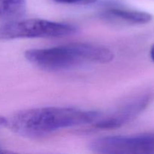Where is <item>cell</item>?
Instances as JSON below:
<instances>
[{
	"label": "cell",
	"mask_w": 154,
	"mask_h": 154,
	"mask_svg": "<svg viewBox=\"0 0 154 154\" xmlns=\"http://www.w3.org/2000/svg\"><path fill=\"white\" fill-rule=\"evenodd\" d=\"M102 114L70 107H42L18 111L7 119L6 127L27 138H40L56 131L90 124Z\"/></svg>",
	"instance_id": "cell-1"
},
{
	"label": "cell",
	"mask_w": 154,
	"mask_h": 154,
	"mask_svg": "<svg viewBox=\"0 0 154 154\" xmlns=\"http://www.w3.org/2000/svg\"><path fill=\"white\" fill-rule=\"evenodd\" d=\"M29 62L40 69L61 71L84 63H108L114 60L112 51L102 45L90 43H72L25 52Z\"/></svg>",
	"instance_id": "cell-2"
},
{
	"label": "cell",
	"mask_w": 154,
	"mask_h": 154,
	"mask_svg": "<svg viewBox=\"0 0 154 154\" xmlns=\"http://www.w3.org/2000/svg\"><path fill=\"white\" fill-rule=\"evenodd\" d=\"M78 32L72 24L44 19L20 20L0 25V40L33 38H62Z\"/></svg>",
	"instance_id": "cell-3"
},
{
	"label": "cell",
	"mask_w": 154,
	"mask_h": 154,
	"mask_svg": "<svg viewBox=\"0 0 154 154\" xmlns=\"http://www.w3.org/2000/svg\"><path fill=\"white\" fill-rule=\"evenodd\" d=\"M89 147L94 153L103 154L154 153V132L102 137L93 140Z\"/></svg>",
	"instance_id": "cell-4"
},
{
	"label": "cell",
	"mask_w": 154,
	"mask_h": 154,
	"mask_svg": "<svg viewBox=\"0 0 154 154\" xmlns=\"http://www.w3.org/2000/svg\"><path fill=\"white\" fill-rule=\"evenodd\" d=\"M151 98V95L149 93L136 96L108 117L99 118L95 125L101 129H114L121 127L144 111L150 104Z\"/></svg>",
	"instance_id": "cell-5"
},
{
	"label": "cell",
	"mask_w": 154,
	"mask_h": 154,
	"mask_svg": "<svg viewBox=\"0 0 154 154\" xmlns=\"http://www.w3.org/2000/svg\"><path fill=\"white\" fill-rule=\"evenodd\" d=\"M105 17L114 18L132 24L147 23L152 20V15L145 11L123 8H110L103 12Z\"/></svg>",
	"instance_id": "cell-6"
},
{
	"label": "cell",
	"mask_w": 154,
	"mask_h": 154,
	"mask_svg": "<svg viewBox=\"0 0 154 154\" xmlns=\"http://www.w3.org/2000/svg\"><path fill=\"white\" fill-rule=\"evenodd\" d=\"M26 0H0V17L17 19L25 14Z\"/></svg>",
	"instance_id": "cell-7"
},
{
	"label": "cell",
	"mask_w": 154,
	"mask_h": 154,
	"mask_svg": "<svg viewBox=\"0 0 154 154\" xmlns=\"http://www.w3.org/2000/svg\"><path fill=\"white\" fill-rule=\"evenodd\" d=\"M58 3H63V4H74V3L81 2L83 0H54Z\"/></svg>",
	"instance_id": "cell-8"
},
{
	"label": "cell",
	"mask_w": 154,
	"mask_h": 154,
	"mask_svg": "<svg viewBox=\"0 0 154 154\" xmlns=\"http://www.w3.org/2000/svg\"><path fill=\"white\" fill-rule=\"evenodd\" d=\"M6 124H7V118L0 116V129L6 126Z\"/></svg>",
	"instance_id": "cell-9"
},
{
	"label": "cell",
	"mask_w": 154,
	"mask_h": 154,
	"mask_svg": "<svg viewBox=\"0 0 154 154\" xmlns=\"http://www.w3.org/2000/svg\"><path fill=\"white\" fill-rule=\"evenodd\" d=\"M150 58H151V60H153V62L154 63V45L151 47V49H150Z\"/></svg>",
	"instance_id": "cell-10"
},
{
	"label": "cell",
	"mask_w": 154,
	"mask_h": 154,
	"mask_svg": "<svg viewBox=\"0 0 154 154\" xmlns=\"http://www.w3.org/2000/svg\"><path fill=\"white\" fill-rule=\"evenodd\" d=\"M10 153V152L8 151V150H4V149H3L2 147H0V153Z\"/></svg>",
	"instance_id": "cell-11"
}]
</instances>
